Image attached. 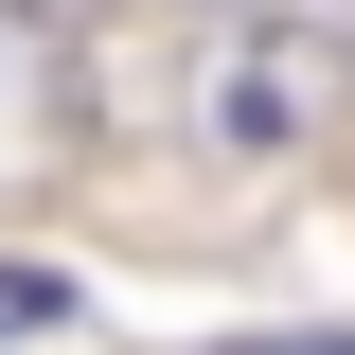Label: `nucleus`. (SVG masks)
Segmentation results:
<instances>
[{"label":"nucleus","mask_w":355,"mask_h":355,"mask_svg":"<svg viewBox=\"0 0 355 355\" xmlns=\"http://www.w3.org/2000/svg\"><path fill=\"white\" fill-rule=\"evenodd\" d=\"M338 89H355V36H249L231 89H214V125L231 142H302V125H338Z\"/></svg>","instance_id":"obj_1"},{"label":"nucleus","mask_w":355,"mask_h":355,"mask_svg":"<svg viewBox=\"0 0 355 355\" xmlns=\"http://www.w3.org/2000/svg\"><path fill=\"white\" fill-rule=\"evenodd\" d=\"M53 320H71V284L53 266H0V338H53Z\"/></svg>","instance_id":"obj_2"},{"label":"nucleus","mask_w":355,"mask_h":355,"mask_svg":"<svg viewBox=\"0 0 355 355\" xmlns=\"http://www.w3.org/2000/svg\"><path fill=\"white\" fill-rule=\"evenodd\" d=\"M231 355H355V338H231Z\"/></svg>","instance_id":"obj_3"}]
</instances>
